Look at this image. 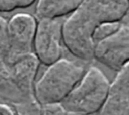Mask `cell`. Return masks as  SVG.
I'll return each instance as SVG.
<instances>
[{"label":"cell","instance_id":"30bf717a","mask_svg":"<svg viewBox=\"0 0 129 115\" xmlns=\"http://www.w3.org/2000/svg\"><path fill=\"white\" fill-rule=\"evenodd\" d=\"M96 115H129V100L110 94Z\"/></svg>","mask_w":129,"mask_h":115},{"label":"cell","instance_id":"5b68a950","mask_svg":"<svg viewBox=\"0 0 129 115\" xmlns=\"http://www.w3.org/2000/svg\"><path fill=\"white\" fill-rule=\"evenodd\" d=\"M36 25V18L28 13H16L7 21L6 37L10 64L33 52Z\"/></svg>","mask_w":129,"mask_h":115},{"label":"cell","instance_id":"ac0fdd59","mask_svg":"<svg viewBox=\"0 0 129 115\" xmlns=\"http://www.w3.org/2000/svg\"><path fill=\"white\" fill-rule=\"evenodd\" d=\"M126 2H127V10H126V13H125L123 19L121 20V22L129 26V0H126Z\"/></svg>","mask_w":129,"mask_h":115},{"label":"cell","instance_id":"ffe728a7","mask_svg":"<svg viewBox=\"0 0 129 115\" xmlns=\"http://www.w3.org/2000/svg\"><path fill=\"white\" fill-rule=\"evenodd\" d=\"M0 101H2V100H1V99H0Z\"/></svg>","mask_w":129,"mask_h":115},{"label":"cell","instance_id":"e0dca14e","mask_svg":"<svg viewBox=\"0 0 129 115\" xmlns=\"http://www.w3.org/2000/svg\"><path fill=\"white\" fill-rule=\"evenodd\" d=\"M6 26H7V20L0 15V39H7Z\"/></svg>","mask_w":129,"mask_h":115},{"label":"cell","instance_id":"9c48e42d","mask_svg":"<svg viewBox=\"0 0 129 115\" xmlns=\"http://www.w3.org/2000/svg\"><path fill=\"white\" fill-rule=\"evenodd\" d=\"M0 99L7 104L21 101L11 81V64L8 59L7 39H0Z\"/></svg>","mask_w":129,"mask_h":115},{"label":"cell","instance_id":"52a82bcc","mask_svg":"<svg viewBox=\"0 0 129 115\" xmlns=\"http://www.w3.org/2000/svg\"><path fill=\"white\" fill-rule=\"evenodd\" d=\"M40 63L33 52L11 64V81L21 100L34 97L33 88Z\"/></svg>","mask_w":129,"mask_h":115},{"label":"cell","instance_id":"d6986e66","mask_svg":"<svg viewBox=\"0 0 129 115\" xmlns=\"http://www.w3.org/2000/svg\"><path fill=\"white\" fill-rule=\"evenodd\" d=\"M68 115H80V114H75V113H69L68 112Z\"/></svg>","mask_w":129,"mask_h":115},{"label":"cell","instance_id":"8fae6325","mask_svg":"<svg viewBox=\"0 0 129 115\" xmlns=\"http://www.w3.org/2000/svg\"><path fill=\"white\" fill-rule=\"evenodd\" d=\"M109 93L129 100V63L117 72L116 77L110 84Z\"/></svg>","mask_w":129,"mask_h":115},{"label":"cell","instance_id":"9a60e30c","mask_svg":"<svg viewBox=\"0 0 129 115\" xmlns=\"http://www.w3.org/2000/svg\"><path fill=\"white\" fill-rule=\"evenodd\" d=\"M41 115H68L61 103H52L41 105Z\"/></svg>","mask_w":129,"mask_h":115},{"label":"cell","instance_id":"2e32d148","mask_svg":"<svg viewBox=\"0 0 129 115\" xmlns=\"http://www.w3.org/2000/svg\"><path fill=\"white\" fill-rule=\"evenodd\" d=\"M0 115H15V113L9 104L0 101Z\"/></svg>","mask_w":129,"mask_h":115},{"label":"cell","instance_id":"3957f363","mask_svg":"<svg viewBox=\"0 0 129 115\" xmlns=\"http://www.w3.org/2000/svg\"><path fill=\"white\" fill-rule=\"evenodd\" d=\"M110 84L100 69L90 66L61 104L69 113L96 115L108 98Z\"/></svg>","mask_w":129,"mask_h":115},{"label":"cell","instance_id":"7c38bea8","mask_svg":"<svg viewBox=\"0 0 129 115\" xmlns=\"http://www.w3.org/2000/svg\"><path fill=\"white\" fill-rule=\"evenodd\" d=\"M15 115H41V105L34 97L9 104Z\"/></svg>","mask_w":129,"mask_h":115},{"label":"cell","instance_id":"6da1fadb","mask_svg":"<svg viewBox=\"0 0 129 115\" xmlns=\"http://www.w3.org/2000/svg\"><path fill=\"white\" fill-rule=\"evenodd\" d=\"M127 10L126 0H83L62 23V42L79 61L94 60L93 33L104 22L121 21Z\"/></svg>","mask_w":129,"mask_h":115},{"label":"cell","instance_id":"7a4b0ae2","mask_svg":"<svg viewBox=\"0 0 129 115\" xmlns=\"http://www.w3.org/2000/svg\"><path fill=\"white\" fill-rule=\"evenodd\" d=\"M85 62L59 59L43 72L34 83L33 95L40 105L61 103L83 78Z\"/></svg>","mask_w":129,"mask_h":115},{"label":"cell","instance_id":"4fadbf2b","mask_svg":"<svg viewBox=\"0 0 129 115\" xmlns=\"http://www.w3.org/2000/svg\"><path fill=\"white\" fill-rule=\"evenodd\" d=\"M121 21H111V22H104L101 25H99L94 33H93V41L96 44L97 42L111 36L114 34L121 26Z\"/></svg>","mask_w":129,"mask_h":115},{"label":"cell","instance_id":"ba28073f","mask_svg":"<svg viewBox=\"0 0 129 115\" xmlns=\"http://www.w3.org/2000/svg\"><path fill=\"white\" fill-rule=\"evenodd\" d=\"M83 2V0H36L35 18L61 19L70 16Z\"/></svg>","mask_w":129,"mask_h":115},{"label":"cell","instance_id":"277c9868","mask_svg":"<svg viewBox=\"0 0 129 115\" xmlns=\"http://www.w3.org/2000/svg\"><path fill=\"white\" fill-rule=\"evenodd\" d=\"M62 23L61 19L37 20L32 51L46 67L62 58Z\"/></svg>","mask_w":129,"mask_h":115},{"label":"cell","instance_id":"5bb4252c","mask_svg":"<svg viewBox=\"0 0 129 115\" xmlns=\"http://www.w3.org/2000/svg\"><path fill=\"white\" fill-rule=\"evenodd\" d=\"M36 0H0V12H11L31 6Z\"/></svg>","mask_w":129,"mask_h":115},{"label":"cell","instance_id":"8992f818","mask_svg":"<svg viewBox=\"0 0 129 115\" xmlns=\"http://www.w3.org/2000/svg\"><path fill=\"white\" fill-rule=\"evenodd\" d=\"M93 55L94 60L110 70H121L129 63V26L122 23L114 34L97 42Z\"/></svg>","mask_w":129,"mask_h":115}]
</instances>
